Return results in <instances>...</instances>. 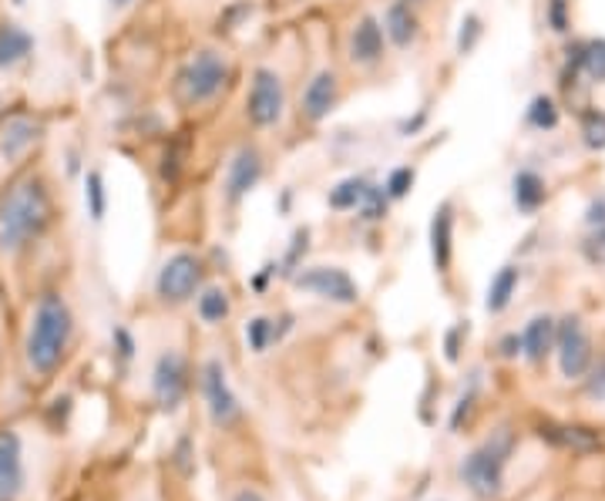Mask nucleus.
<instances>
[{
    "label": "nucleus",
    "mask_w": 605,
    "mask_h": 501,
    "mask_svg": "<svg viewBox=\"0 0 605 501\" xmlns=\"http://www.w3.org/2000/svg\"><path fill=\"white\" fill-rule=\"evenodd\" d=\"M266 179V152L256 139L239 142V149L225 159L222 169V199L229 206H239L260 182Z\"/></svg>",
    "instance_id": "9"
},
{
    "label": "nucleus",
    "mask_w": 605,
    "mask_h": 501,
    "mask_svg": "<svg viewBox=\"0 0 605 501\" xmlns=\"http://www.w3.org/2000/svg\"><path fill=\"white\" fill-rule=\"evenodd\" d=\"M91 199H94V219H101V209H104L101 199H104V196H101V179H98V176H91Z\"/></svg>",
    "instance_id": "35"
},
{
    "label": "nucleus",
    "mask_w": 605,
    "mask_h": 501,
    "mask_svg": "<svg viewBox=\"0 0 605 501\" xmlns=\"http://www.w3.org/2000/svg\"><path fill=\"white\" fill-rule=\"evenodd\" d=\"M71 337H74V313H71L68 300L54 290L41 293L31 310V323H28V337H24V357L38 378H51V373L64 363Z\"/></svg>",
    "instance_id": "2"
},
{
    "label": "nucleus",
    "mask_w": 605,
    "mask_h": 501,
    "mask_svg": "<svg viewBox=\"0 0 605 501\" xmlns=\"http://www.w3.org/2000/svg\"><path fill=\"white\" fill-rule=\"evenodd\" d=\"M367 186H371V179H363V176L340 179V182L330 189V196H326L330 209H336V212H356V206H360L363 192H367Z\"/></svg>",
    "instance_id": "23"
},
{
    "label": "nucleus",
    "mask_w": 605,
    "mask_h": 501,
    "mask_svg": "<svg viewBox=\"0 0 605 501\" xmlns=\"http://www.w3.org/2000/svg\"><path fill=\"white\" fill-rule=\"evenodd\" d=\"M293 283H296V290L313 293V297L336 303V307H353L360 300V287L340 267H306L303 273L293 277Z\"/></svg>",
    "instance_id": "13"
},
{
    "label": "nucleus",
    "mask_w": 605,
    "mask_h": 501,
    "mask_svg": "<svg viewBox=\"0 0 605 501\" xmlns=\"http://www.w3.org/2000/svg\"><path fill=\"white\" fill-rule=\"evenodd\" d=\"M585 257L592 263H605V226L602 229H592V236L585 239Z\"/></svg>",
    "instance_id": "33"
},
{
    "label": "nucleus",
    "mask_w": 605,
    "mask_h": 501,
    "mask_svg": "<svg viewBox=\"0 0 605 501\" xmlns=\"http://www.w3.org/2000/svg\"><path fill=\"white\" fill-rule=\"evenodd\" d=\"M343 98H346V71L326 58L306 71L293 111H296L300 124H306V129H320V124L343 104Z\"/></svg>",
    "instance_id": "6"
},
{
    "label": "nucleus",
    "mask_w": 605,
    "mask_h": 501,
    "mask_svg": "<svg viewBox=\"0 0 605 501\" xmlns=\"http://www.w3.org/2000/svg\"><path fill=\"white\" fill-rule=\"evenodd\" d=\"M525 124L532 132H555L562 124V104L552 94H535L525 108Z\"/></svg>",
    "instance_id": "22"
},
{
    "label": "nucleus",
    "mask_w": 605,
    "mask_h": 501,
    "mask_svg": "<svg viewBox=\"0 0 605 501\" xmlns=\"http://www.w3.org/2000/svg\"><path fill=\"white\" fill-rule=\"evenodd\" d=\"M44 136H48V124L38 111L18 108L4 114V121H0V166L8 169V176L41 156Z\"/></svg>",
    "instance_id": "7"
},
{
    "label": "nucleus",
    "mask_w": 605,
    "mask_h": 501,
    "mask_svg": "<svg viewBox=\"0 0 605 501\" xmlns=\"http://www.w3.org/2000/svg\"><path fill=\"white\" fill-rule=\"evenodd\" d=\"M605 84V38H578L565 48V71L562 84L575 81Z\"/></svg>",
    "instance_id": "14"
},
{
    "label": "nucleus",
    "mask_w": 605,
    "mask_h": 501,
    "mask_svg": "<svg viewBox=\"0 0 605 501\" xmlns=\"http://www.w3.org/2000/svg\"><path fill=\"white\" fill-rule=\"evenodd\" d=\"M381 24H384V34H387V44L391 51H401V54H414L421 44H424V11L404 4V0H387L381 8Z\"/></svg>",
    "instance_id": "12"
},
{
    "label": "nucleus",
    "mask_w": 605,
    "mask_h": 501,
    "mask_svg": "<svg viewBox=\"0 0 605 501\" xmlns=\"http://www.w3.org/2000/svg\"><path fill=\"white\" fill-rule=\"evenodd\" d=\"M454 202H441L431 216V260L437 273H447L454 260Z\"/></svg>",
    "instance_id": "17"
},
{
    "label": "nucleus",
    "mask_w": 605,
    "mask_h": 501,
    "mask_svg": "<svg viewBox=\"0 0 605 501\" xmlns=\"http://www.w3.org/2000/svg\"><path fill=\"white\" fill-rule=\"evenodd\" d=\"M189 388V367H185V357L179 350H165L159 360H155V370H152V391H155V401L162 408H175L182 401Z\"/></svg>",
    "instance_id": "16"
},
{
    "label": "nucleus",
    "mask_w": 605,
    "mask_h": 501,
    "mask_svg": "<svg viewBox=\"0 0 605 501\" xmlns=\"http://www.w3.org/2000/svg\"><path fill=\"white\" fill-rule=\"evenodd\" d=\"M195 310H199L202 323H212L215 327V323H222L229 317L232 303H229V293L222 287H205V290H199Z\"/></svg>",
    "instance_id": "25"
},
{
    "label": "nucleus",
    "mask_w": 605,
    "mask_h": 501,
    "mask_svg": "<svg viewBox=\"0 0 605 501\" xmlns=\"http://www.w3.org/2000/svg\"><path fill=\"white\" fill-rule=\"evenodd\" d=\"M578 136L585 142V149L592 152H605V108H585L578 111Z\"/></svg>",
    "instance_id": "24"
},
{
    "label": "nucleus",
    "mask_w": 605,
    "mask_h": 501,
    "mask_svg": "<svg viewBox=\"0 0 605 501\" xmlns=\"http://www.w3.org/2000/svg\"><path fill=\"white\" fill-rule=\"evenodd\" d=\"M555 353H558V367L568 381H582L592 370L595 350H592V337L578 317H562L555 323Z\"/></svg>",
    "instance_id": "11"
},
{
    "label": "nucleus",
    "mask_w": 605,
    "mask_h": 501,
    "mask_svg": "<svg viewBox=\"0 0 605 501\" xmlns=\"http://www.w3.org/2000/svg\"><path fill=\"white\" fill-rule=\"evenodd\" d=\"M481 38H484V21H481V14H464L461 31H457V54H461V58L471 54V51L481 44Z\"/></svg>",
    "instance_id": "28"
},
{
    "label": "nucleus",
    "mask_w": 605,
    "mask_h": 501,
    "mask_svg": "<svg viewBox=\"0 0 605 501\" xmlns=\"http://www.w3.org/2000/svg\"><path fill=\"white\" fill-rule=\"evenodd\" d=\"M202 394H205L209 414H212V421H215L219 428L235 424V418H239V401H235V394H232V388H229V381H225V370H222L219 360H209V363L202 367Z\"/></svg>",
    "instance_id": "15"
},
{
    "label": "nucleus",
    "mask_w": 605,
    "mask_h": 501,
    "mask_svg": "<svg viewBox=\"0 0 605 501\" xmlns=\"http://www.w3.org/2000/svg\"><path fill=\"white\" fill-rule=\"evenodd\" d=\"M235 501H263V498H260L256 491H239V494H235Z\"/></svg>",
    "instance_id": "37"
},
{
    "label": "nucleus",
    "mask_w": 605,
    "mask_h": 501,
    "mask_svg": "<svg viewBox=\"0 0 605 501\" xmlns=\"http://www.w3.org/2000/svg\"><path fill=\"white\" fill-rule=\"evenodd\" d=\"M21 441L11 431H0V498H14L21 491Z\"/></svg>",
    "instance_id": "19"
},
{
    "label": "nucleus",
    "mask_w": 605,
    "mask_h": 501,
    "mask_svg": "<svg viewBox=\"0 0 605 501\" xmlns=\"http://www.w3.org/2000/svg\"><path fill=\"white\" fill-rule=\"evenodd\" d=\"M414 182H417V169L411 162H404V166H397V169L387 172L384 189H387L391 202H401V199H407L414 192Z\"/></svg>",
    "instance_id": "27"
},
{
    "label": "nucleus",
    "mask_w": 605,
    "mask_h": 501,
    "mask_svg": "<svg viewBox=\"0 0 605 501\" xmlns=\"http://www.w3.org/2000/svg\"><path fill=\"white\" fill-rule=\"evenodd\" d=\"M518 283H522V270H518L515 263L502 267V270L495 273L492 287H488V300H484L488 313H505V310L512 307L515 293H518Z\"/></svg>",
    "instance_id": "21"
},
{
    "label": "nucleus",
    "mask_w": 605,
    "mask_h": 501,
    "mask_svg": "<svg viewBox=\"0 0 605 501\" xmlns=\"http://www.w3.org/2000/svg\"><path fill=\"white\" fill-rule=\"evenodd\" d=\"M512 202H515V209H518L522 216L542 212L545 202H548V182H545V176L535 172V169H528V166L518 169V172L512 176Z\"/></svg>",
    "instance_id": "18"
},
{
    "label": "nucleus",
    "mask_w": 605,
    "mask_h": 501,
    "mask_svg": "<svg viewBox=\"0 0 605 501\" xmlns=\"http://www.w3.org/2000/svg\"><path fill=\"white\" fill-rule=\"evenodd\" d=\"M108 4H111L114 14H125V11H132L139 4V0H108Z\"/></svg>",
    "instance_id": "36"
},
{
    "label": "nucleus",
    "mask_w": 605,
    "mask_h": 501,
    "mask_svg": "<svg viewBox=\"0 0 605 501\" xmlns=\"http://www.w3.org/2000/svg\"><path fill=\"white\" fill-rule=\"evenodd\" d=\"M512 431H498L492 441H484L477 451H471L461 464V478L464 484L477 494V498H498L502 481H505V464L512 454Z\"/></svg>",
    "instance_id": "8"
},
{
    "label": "nucleus",
    "mask_w": 605,
    "mask_h": 501,
    "mask_svg": "<svg viewBox=\"0 0 605 501\" xmlns=\"http://www.w3.org/2000/svg\"><path fill=\"white\" fill-rule=\"evenodd\" d=\"M58 182L38 156L0 182V260H18L58 226Z\"/></svg>",
    "instance_id": "1"
},
{
    "label": "nucleus",
    "mask_w": 605,
    "mask_h": 501,
    "mask_svg": "<svg viewBox=\"0 0 605 501\" xmlns=\"http://www.w3.org/2000/svg\"><path fill=\"white\" fill-rule=\"evenodd\" d=\"M545 24L565 38L572 31V0H545Z\"/></svg>",
    "instance_id": "29"
},
{
    "label": "nucleus",
    "mask_w": 605,
    "mask_h": 501,
    "mask_svg": "<svg viewBox=\"0 0 605 501\" xmlns=\"http://www.w3.org/2000/svg\"><path fill=\"white\" fill-rule=\"evenodd\" d=\"M290 108H293V94H290L286 71L273 61L253 64L246 78V91H242V121H246V129H253L256 136H270L283 129Z\"/></svg>",
    "instance_id": "4"
},
{
    "label": "nucleus",
    "mask_w": 605,
    "mask_h": 501,
    "mask_svg": "<svg viewBox=\"0 0 605 501\" xmlns=\"http://www.w3.org/2000/svg\"><path fill=\"white\" fill-rule=\"evenodd\" d=\"M404 4H411V8H417V11H424L431 0H404Z\"/></svg>",
    "instance_id": "38"
},
{
    "label": "nucleus",
    "mask_w": 605,
    "mask_h": 501,
    "mask_svg": "<svg viewBox=\"0 0 605 501\" xmlns=\"http://www.w3.org/2000/svg\"><path fill=\"white\" fill-rule=\"evenodd\" d=\"M202 280H205L202 260L195 253H189V249H182V253H172L162 263L159 280H155V293H159L162 303L179 307V303H189L192 297H199Z\"/></svg>",
    "instance_id": "10"
},
{
    "label": "nucleus",
    "mask_w": 605,
    "mask_h": 501,
    "mask_svg": "<svg viewBox=\"0 0 605 501\" xmlns=\"http://www.w3.org/2000/svg\"><path fill=\"white\" fill-rule=\"evenodd\" d=\"M246 340H250V347H253L256 353H263V350L276 340V327H273V320L256 317V320L246 327Z\"/></svg>",
    "instance_id": "30"
},
{
    "label": "nucleus",
    "mask_w": 605,
    "mask_h": 501,
    "mask_svg": "<svg viewBox=\"0 0 605 501\" xmlns=\"http://www.w3.org/2000/svg\"><path fill=\"white\" fill-rule=\"evenodd\" d=\"M391 58V44L381 24V14L371 8H356L340 31V61L346 74H381Z\"/></svg>",
    "instance_id": "5"
},
{
    "label": "nucleus",
    "mask_w": 605,
    "mask_h": 501,
    "mask_svg": "<svg viewBox=\"0 0 605 501\" xmlns=\"http://www.w3.org/2000/svg\"><path fill=\"white\" fill-rule=\"evenodd\" d=\"M552 350H555V320H552L548 313L532 317L528 327L522 330V353H525L532 363H542Z\"/></svg>",
    "instance_id": "20"
},
{
    "label": "nucleus",
    "mask_w": 605,
    "mask_h": 501,
    "mask_svg": "<svg viewBox=\"0 0 605 501\" xmlns=\"http://www.w3.org/2000/svg\"><path fill=\"white\" fill-rule=\"evenodd\" d=\"M552 438L555 444H562V448H572V451H595L602 441L595 438V431H588V428H542V438Z\"/></svg>",
    "instance_id": "26"
},
{
    "label": "nucleus",
    "mask_w": 605,
    "mask_h": 501,
    "mask_svg": "<svg viewBox=\"0 0 605 501\" xmlns=\"http://www.w3.org/2000/svg\"><path fill=\"white\" fill-rule=\"evenodd\" d=\"M585 226L588 229H602L605 226V192L592 196L588 206H585Z\"/></svg>",
    "instance_id": "32"
},
{
    "label": "nucleus",
    "mask_w": 605,
    "mask_h": 501,
    "mask_svg": "<svg viewBox=\"0 0 605 501\" xmlns=\"http://www.w3.org/2000/svg\"><path fill=\"white\" fill-rule=\"evenodd\" d=\"M239 71L232 54L222 44H199L182 68L175 71V101L185 111H202L212 108L219 98H225V91L235 84Z\"/></svg>",
    "instance_id": "3"
},
{
    "label": "nucleus",
    "mask_w": 605,
    "mask_h": 501,
    "mask_svg": "<svg viewBox=\"0 0 605 501\" xmlns=\"http://www.w3.org/2000/svg\"><path fill=\"white\" fill-rule=\"evenodd\" d=\"M518 353H522V337L518 333H508L502 340V357H518Z\"/></svg>",
    "instance_id": "34"
},
{
    "label": "nucleus",
    "mask_w": 605,
    "mask_h": 501,
    "mask_svg": "<svg viewBox=\"0 0 605 501\" xmlns=\"http://www.w3.org/2000/svg\"><path fill=\"white\" fill-rule=\"evenodd\" d=\"M588 378V398H595V401H605V353L598 357V360H592V370L585 373Z\"/></svg>",
    "instance_id": "31"
}]
</instances>
